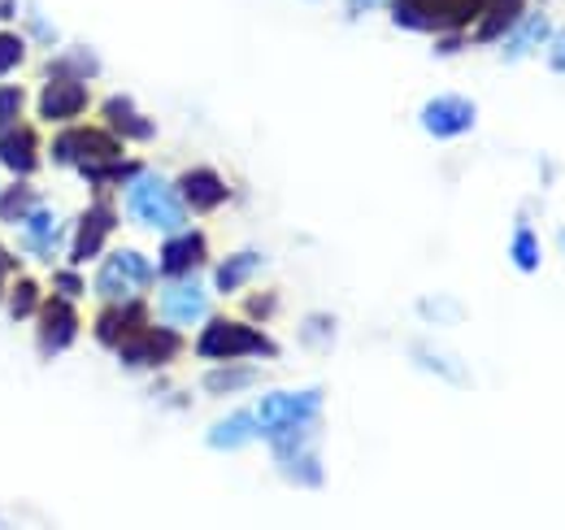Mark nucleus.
I'll use <instances>...</instances> for the list:
<instances>
[{
	"label": "nucleus",
	"mask_w": 565,
	"mask_h": 530,
	"mask_svg": "<svg viewBox=\"0 0 565 530\" xmlns=\"http://www.w3.org/2000/svg\"><path fill=\"white\" fill-rule=\"evenodd\" d=\"M127 209L136 222L152 226V231H183V222H188V204L179 197V188H170L161 174H148V170L131 179Z\"/></svg>",
	"instance_id": "f257e3e1"
},
{
	"label": "nucleus",
	"mask_w": 565,
	"mask_h": 530,
	"mask_svg": "<svg viewBox=\"0 0 565 530\" xmlns=\"http://www.w3.org/2000/svg\"><path fill=\"white\" fill-rule=\"evenodd\" d=\"M322 413V388H305V392H270L253 409L257 417V435H287V431H309Z\"/></svg>",
	"instance_id": "f03ea898"
},
{
	"label": "nucleus",
	"mask_w": 565,
	"mask_h": 530,
	"mask_svg": "<svg viewBox=\"0 0 565 530\" xmlns=\"http://www.w3.org/2000/svg\"><path fill=\"white\" fill-rule=\"evenodd\" d=\"M488 0H392V18L405 31H457L483 13Z\"/></svg>",
	"instance_id": "7ed1b4c3"
},
{
	"label": "nucleus",
	"mask_w": 565,
	"mask_h": 530,
	"mask_svg": "<svg viewBox=\"0 0 565 530\" xmlns=\"http://www.w3.org/2000/svg\"><path fill=\"white\" fill-rule=\"evenodd\" d=\"M196 352L210 357V361H235V357H279L275 339L257 331V327H244V322H231V318H217L210 322L201 339H196Z\"/></svg>",
	"instance_id": "20e7f679"
},
{
	"label": "nucleus",
	"mask_w": 565,
	"mask_h": 530,
	"mask_svg": "<svg viewBox=\"0 0 565 530\" xmlns=\"http://www.w3.org/2000/svg\"><path fill=\"white\" fill-rule=\"evenodd\" d=\"M152 278H157L152 262H148L143 253H136V248H122V253H114V257L105 262V269L96 274V292H100L105 300H131V296L143 292Z\"/></svg>",
	"instance_id": "39448f33"
},
{
	"label": "nucleus",
	"mask_w": 565,
	"mask_h": 530,
	"mask_svg": "<svg viewBox=\"0 0 565 530\" xmlns=\"http://www.w3.org/2000/svg\"><path fill=\"white\" fill-rule=\"evenodd\" d=\"M53 161L78 166L83 174H92V170L118 161V144H114V135L105 131H83V127L78 131H62L57 144H53Z\"/></svg>",
	"instance_id": "423d86ee"
},
{
	"label": "nucleus",
	"mask_w": 565,
	"mask_h": 530,
	"mask_svg": "<svg viewBox=\"0 0 565 530\" xmlns=\"http://www.w3.org/2000/svg\"><path fill=\"white\" fill-rule=\"evenodd\" d=\"M475 123H479L475 100H466V96H457V92L435 96V100L423 105V131L430 135V139H461V135L475 131Z\"/></svg>",
	"instance_id": "0eeeda50"
},
{
	"label": "nucleus",
	"mask_w": 565,
	"mask_h": 530,
	"mask_svg": "<svg viewBox=\"0 0 565 530\" xmlns=\"http://www.w3.org/2000/svg\"><path fill=\"white\" fill-rule=\"evenodd\" d=\"M179 348H183V343H179L174 331L140 327L131 339L118 343V357H122V365H131V370H157V365H170V361L179 357Z\"/></svg>",
	"instance_id": "6e6552de"
},
{
	"label": "nucleus",
	"mask_w": 565,
	"mask_h": 530,
	"mask_svg": "<svg viewBox=\"0 0 565 530\" xmlns=\"http://www.w3.org/2000/svg\"><path fill=\"white\" fill-rule=\"evenodd\" d=\"M205 257H210V248H205L201 231H174L161 244V274L166 278H188V274H196L205 265Z\"/></svg>",
	"instance_id": "1a4fd4ad"
},
{
	"label": "nucleus",
	"mask_w": 565,
	"mask_h": 530,
	"mask_svg": "<svg viewBox=\"0 0 565 530\" xmlns=\"http://www.w3.org/2000/svg\"><path fill=\"white\" fill-rule=\"evenodd\" d=\"M161 314H166V322H174V327H192V322H201L205 318V287L188 274V278H174L170 287H166V296H161Z\"/></svg>",
	"instance_id": "9d476101"
},
{
	"label": "nucleus",
	"mask_w": 565,
	"mask_h": 530,
	"mask_svg": "<svg viewBox=\"0 0 565 530\" xmlns=\"http://www.w3.org/2000/svg\"><path fill=\"white\" fill-rule=\"evenodd\" d=\"M114 222H118V213H114L109 204H92V209L83 213V222H78V235H74L71 262L74 265L92 262V257L105 248V235L114 231Z\"/></svg>",
	"instance_id": "9b49d317"
},
{
	"label": "nucleus",
	"mask_w": 565,
	"mask_h": 530,
	"mask_svg": "<svg viewBox=\"0 0 565 530\" xmlns=\"http://www.w3.org/2000/svg\"><path fill=\"white\" fill-rule=\"evenodd\" d=\"M87 109V87L78 78H66V74H53V83L44 87L40 96V114L53 118V123H66V118H78Z\"/></svg>",
	"instance_id": "f8f14e48"
},
{
	"label": "nucleus",
	"mask_w": 565,
	"mask_h": 530,
	"mask_svg": "<svg viewBox=\"0 0 565 530\" xmlns=\"http://www.w3.org/2000/svg\"><path fill=\"white\" fill-rule=\"evenodd\" d=\"M143 305L140 300H114L100 318H96V339L105 343V348H118L122 339H131V335L143 327Z\"/></svg>",
	"instance_id": "ddd939ff"
},
{
	"label": "nucleus",
	"mask_w": 565,
	"mask_h": 530,
	"mask_svg": "<svg viewBox=\"0 0 565 530\" xmlns=\"http://www.w3.org/2000/svg\"><path fill=\"white\" fill-rule=\"evenodd\" d=\"M179 197H183V204H192V209H217V204L231 200V188H226V179L217 170L196 166V170H188L179 179Z\"/></svg>",
	"instance_id": "4468645a"
},
{
	"label": "nucleus",
	"mask_w": 565,
	"mask_h": 530,
	"mask_svg": "<svg viewBox=\"0 0 565 530\" xmlns=\"http://www.w3.org/2000/svg\"><path fill=\"white\" fill-rule=\"evenodd\" d=\"M553 35V26H548V18L544 13H522L509 31H504V40H500V49H504V57L509 62H518V57H526V53H535L544 40Z\"/></svg>",
	"instance_id": "2eb2a0df"
},
{
	"label": "nucleus",
	"mask_w": 565,
	"mask_h": 530,
	"mask_svg": "<svg viewBox=\"0 0 565 530\" xmlns=\"http://www.w3.org/2000/svg\"><path fill=\"white\" fill-rule=\"evenodd\" d=\"M40 339H44V352H66L78 339V314H74L71 300H49Z\"/></svg>",
	"instance_id": "dca6fc26"
},
{
	"label": "nucleus",
	"mask_w": 565,
	"mask_h": 530,
	"mask_svg": "<svg viewBox=\"0 0 565 530\" xmlns=\"http://www.w3.org/2000/svg\"><path fill=\"white\" fill-rule=\"evenodd\" d=\"M0 166H9L13 174H31L40 166V139L26 127H9L0 131Z\"/></svg>",
	"instance_id": "f3484780"
},
{
	"label": "nucleus",
	"mask_w": 565,
	"mask_h": 530,
	"mask_svg": "<svg viewBox=\"0 0 565 530\" xmlns=\"http://www.w3.org/2000/svg\"><path fill=\"white\" fill-rule=\"evenodd\" d=\"M522 13H526V0H488L483 13H479V31H475V40H479V44H500L504 31H509Z\"/></svg>",
	"instance_id": "a211bd4d"
},
{
	"label": "nucleus",
	"mask_w": 565,
	"mask_h": 530,
	"mask_svg": "<svg viewBox=\"0 0 565 530\" xmlns=\"http://www.w3.org/2000/svg\"><path fill=\"white\" fill-rule=\"evenodd\" d=\"M248 439H257V417H253V409H244V413H231L226 422H217L210 431V448L213 453H231V448H244Z\"/></svg>",
	"instance_id": "6ab92c4d"
},
{
	"label": "nucleus",
	"mask_w": 565,
	"mask_h": 530,
	"mask_svg": "<svg viewBox=\"0 0 565 530\" xmlns=\"http://www.w3.org/2000/svg\"><path fill=\"white\" fill-rule=\"evenodd\" d=\"M262 269V253H253V248H244V253H235V257H226V262L217 265V274H213V287L222 292V296H231V292H239L253 274Z\"/></svg>",
	"instance_id": "aec40b11"
},
{
	"label": "nucleus",
	"mask_w": 565,
	"mask_h": 530,
	"mask_svg": "<svg viewBox=\"0 0 565 530\" xmlns=\"http://www.w3.org/2000/svg\"><path fill=\"white\" fill-rule=\"evenodd\" d=\"M105 118H109V127H118V131L131 135V139H152V135H157V127L131 105V96H114V100L105 105Z\"/></svg>",
	"instance_id": "412c9836"
},
{
	"label": "nucleus",
	"mask_w": 565,
	"mask_h": 530,
	"mask_svg": "<svg viewBox=\"0 0 565 530\" xmlns=\"http://www.w3.org/2000/svg\"><path fill=\"white\" fill-rule=\"evenodd\" d=\"M509 262L518 265L522 274H540V265H544L540 235H535L526 222H518V231H513V240H509Z\"/></svg>",
	"instance_id": "4be33fe9"
},
{
	"label": "nucleus",
	"mask_w": 565,
	"mask_h": 530,
	"mask_svg": "<svg viewBox=\"0 0 565 530\" xmlns=\"http://www.w3.org/2000/svg\"><path fill=\"white\" fill-rule=\"evenodd\" d=\"M53 231H57L53 213L35 204V209L26 213V244H31V253H40L44 262H53V248H57V235H53Z\"/></svg>",
	"instance_id": "5701e85b"
},
{
	"label": "nucleus",
	"mask_w": 565,
	"mask_h": 530,
	"mask_svg": "<svg viewBox=\"0 0 565 530\" xmlns=\"http://www.w3.org/2000/svg\"><path fill=\"white\" fill-rule=\"evenodd\" d=\"M414 361H418V365H426L435 379H448V383H457V388H470V374H466V365H461L457 357H444V352L418 348V352H414Z\"/></svg>",
	"instance_id": "b1692460"
},
{
	"label": "nucleus",
	"mask_w": 565,
	"mask_h": 530,
	"mask_svg": "<svg viewBox=\"0 0 565 530\" xmlns=\"http://www.w3.org/2000/svg\"><path fill=\"white\" fill-rule=\"evenodd\" d=\"M279 465L291 474V483H305V487H322V465H318V457L309 453V444H300L296 453H287V457H279Z\"/></svg>",
	"instance_id": "393cba45"
},
{
	"label": "nucleus",
	"mask_w": 565,
	"mask_h": 530,
	"mask_svg": "<svg viewBox=\"0 0 565 530\" xmlns=\"http://www.w3.org/2000/svg\"><path fill=\"white\" fill-rule=\"evenodd\" d=\"M253 383H257V374L248 365H226V370L205 374V392H213V396H231V392H244Z\"/></svg>",
	"instance_id": "a878e982"
},
{
	"label": "nucleus",
	"mask_w": 565,
	"mask_h": 530,
	"mask_svg": "<svg viewBox=\"0 0 565 530\" xmlns=\"http://www.w3.org/2000/svg\"><path fill=\"white\" fill-rule=\"evenodd\" d=\"M0 200H4V204H0V218H4V222H18V218H26V213L35 209V192L22 188V183H13Z\"/></svg>",
	"instance_id": "bb28decb"
},
{
	"label": "nucleus",
	"mask_w": 565,
	"mask_h": 530,
	"mask_svg": "<svg viewBox=\"0 0 565 530\" xmlns=\"http://www.w3.org/2000/svg\"><path fill=\"white\" fill-rule=\"evenodd\" d=\"M35 305H40V287H35L31 278H22V283L13 287V296H9V314H13V318H31Z\"/></svg>",
	"instance_id": "cd10ccee"
},
{
	"label": "nucleus",
	"mask_w": 565,
	"mask_h": 530,
	"mask_svg": "<svg viewBox=\"0 0 565 530\" xmlns=\"http://www.w3.org/2000/svg\"><path fill=\"white\" fill-rule=\"evenodd\" d=\"M22 53H26V44H22V35H13V31H0V74H9V70L22 62Z\"/></svg>",
	"instance_id": "c85d7f7f"
},
{
	"label": "nucleus",
	"mask_w": 565,
	"mask_h": 530,
	"mask_svg": "<svg viewBox=\"0 0 565 530\" xmlns=\"http://www.w3.org/2000/svg\"><path fill=\"white\" fill-rule=\"evenodd\" d=\"M22 114V92L18 87H0V131H9Z\"/></svg>",
	"instance_id": "c756f323"
},
{
	"label": "nucleus",
	"mask_w": 565,
	"mask_h": 530,
	"mask_svg": "<svg viewBox=\"0 0 565 530\" xmlns=\"http://www.w3.org/2000/svg\"><path fill=\"white\" fill-rule=\"evenodd\" d=\"M548 70H553V74H565V26L557 35H548Z\"/></svg>",
	"instance_id": "7c9ffc66"
},
{
	"label": "nucleus",
	"mask_w": 565,
	"mask_h": 530,
	"mask_svg": "<svg viewBox=\"0 0 565 530\" xmlns=\"http://www.w3.org/2000/svg\"><path fill=\"white\" fill-rule=\"evenodd\" d=\"M270 309H275V296H253V300H248V314H253V318H266Z\"/></svg>",
	"instance_id": "2f4dec72"
},
{
	"label": "nucleus",
	"mask_w": 565,
	"mask_h": 530,
	"mask_svg": "<svg viewBox=\"0 0 565 530\" xmlns=\"http://www.w3.org/2000/svg\"><path fill=\"white\" fill-rule=\"evenodd\" d=\"M57 287H62L66 296H78V292H83V283H78V274H62V278H57Z\"/></svg>",
	"instance_id": "473e14b6"
},
{
	"label": "nucleus",
	"mask_w": 565,
	"mask_h": 530,
	"mask_svg": "<svg viewBox=\"0 0 565 530\" xmlns=\"http://www.w3.org/2000/svg\"><path fill=\"white\" fill-rule=\"evenodd\" d=\"M9 269H13V257H9V253H4V248H0V278H4V274H9Z\"/></svg>",
	"instance_id": "72a5a7b5"
},
{
	"label": "nucleus",
	"mask_w": 565,
	"mask_h": 530,
	"mask_svg": "<svg viewBox=\"0 0 565 530\" xmlns=\"http://www.w3.org/2000/svg\"><path fill=\"white\" fill-rule=\"evenodd\" d=\"M562 248H565V231H562Z\"/></svg>",
	"instance_id": "f704fd0d"
}]
</instances>
